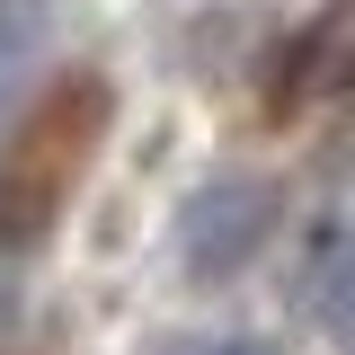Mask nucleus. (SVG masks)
Segmentation results:
<instances>
[{"label": "nucleus", "mask_w": 355, "mask_h": 355, "mask_svg": "<svg viewBox=\"0 0 355 355\" xmlns=\"http://www.w3.org/2000/svg\"><path fill=\"white\" fill-rule=\"evenodd\" d=\"M98 125H107V80H53L44 107L18 125V142L0 151V240H36L44 222L62 214L71 178L89 169L98 151Z\"/></svg>", "instance_id": "f257e3e1"}, {"label": "nucleus", "mask_w": 355, "mask_h": 355, "mask_svg": "<svg viewBox=\"0 0 355 355\" xmlns=\"http://www.w3.org/2000/svg\"><path fill=\"white\" fill-rule=\"evenodd\" d=\"M275 178H249V169H222L205 178L187 205H178V266L196 275V284H222V275H240V266L258 258V240L275 231Z\"/></svg>", "instance_id": "f03ea898"}, {"label": "nucleus", "mask_w": 355, "mask_h": 355, "mask_svg": "<svg viewBox=\"0 0 355 355\" xmlns=\"http://www.w3.org/2000/svg\"><path fill=\"white\" fill-rule=\"evenodd\" d=\"M293 302L320 338H338L355 355V196H338L329 214L302 231V258H293Z\"/></svg>", "instance_id": "7ed1b4c3"}, {"label": "nucleus", "mask_w": 355, "mask_h": 355, "mask_svg": "<svg viewBox=\"0 0 355 355\" xmlns=\"http://www.w3.org/2000/svg\"><path fill=\"white\" fill-rule=\"evenodd\" d=\"M355 89V0H329L302 36L275 53V80H266V107L275 116H302L320 98H347Z\"/></svg>", "instance_id": "20e7f679"}, {"label": "nucleus", "mask_w": 355, "mask_h": 355, "mask_svg": "<svg viewBox=\"0 0 355 355\" xmlns=\"http://www.w3.org/2000/svg\"><path fill=\"white\" fill-rule=\"evenodd\" d=\"M160 355H275V347L249 338V329H205V338H169Z\"/></svg>", "instance_id": "39448f33"}]
</instances>
